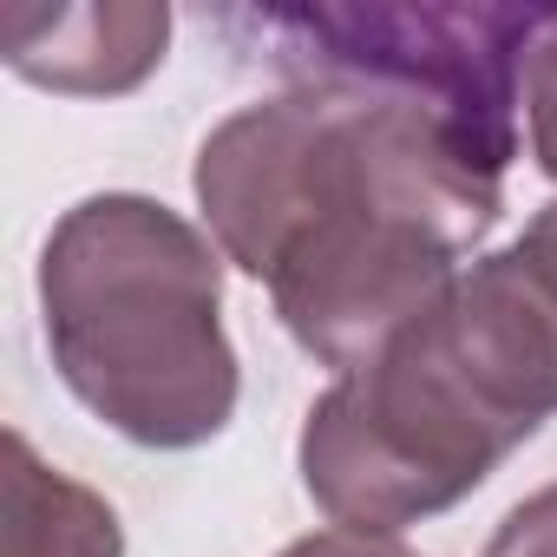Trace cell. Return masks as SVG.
Returning <instances> with one entry per match:
<instances>
[{
  "mask_svg": "<svg viewBox=\"0 0 557 557\" xmlns=\"http://www.w3.org/2000/svg\"><path fill=\"white\" fill-rule=\"evenodd\" d=\"M40 329L66 394L151 453L210 446L236 420L223 249L158 197H79L40 249Z\"/></svg>",
  "mask_w": 557,
  "mask_h": 557,
  "instance_id": "6da1fadb",
  "label": "cell"
},
{
  "mask_svg": "<svg viewBox=\"0 0 557 557\" xmlns=\"http://www.w3.org/2000/svg\"><path fill=\"white\" fill-rule=\"evenodd\" d=\"M190 190L223 262L256 283L329 223L413 216L472 256L505 210V177L446 119L355 86H289L230 112L197 145Z\"/></svg>",
  "mask_w": 557,
  "mask_h": 557,
  "instance_id": "7a4b0ae2",
  "label": "cell"
},
{
  "mask_svg": "<svg viewBox=\"0 0 557 557\" xmlns=\"http://www.w3.org/2000/svg\"><path fill=\"white\" fill-rule=\"evenodd\" d=\"M289 86H355L446 119L498 177L518 158L524 60L550 8H249Z\"/></svg>",
  "mask_w": 557,
  "mask_h": 557,
  "instance_id": "3957f363",
  "label": "cell"
},
{
  "mask_svg": "<svg viewBox=\"0 0 557 557\" xmlns=\"http://www.w3.org/2000/svg\"><path fill=\"white\" fill-rule=\"evenodd\" d=\"M171 47V8L158 0H79V8H21L0 14V53L27 86L66 99L138 92Z\"/></svg>",
  "mask_w": 557,
  "mask_h": 557,
  "instance_id": "277c9868",
  "label": "cell"
},
{
  "mask_svg": "<svg viewBox=\"0 0 557 557\" xmlns=\"http://www.w3.org/2000/svg\"><path fill=\"white\" fill-rule=\"evenodd\" d=\"M0 557H125L119 511L47 466L21 426H8V472H0Z\"/></svg>",
  "mask_w": 557,
  "mask_h": 557,
  "instance_id": "5b68a950",
  "label": "cell"
},
{
  "mask_svg": "<svg viewBox=\"0 0 557 557\" xmlns=\"http://www.w3.org/2000/svg\"><path fill=\"white\" fill-rule=\"evenodd\" d=\"M524 125H531V158L557 184V8L524 60Z\"/></svg>",
  "mask_w": 557,
  "mask_h": 557,
  "instance_id": "8992f818",
  "label": "cell"
},
{
  "mask_svg": "<svg viewBox=\"0 0 557 557\" xmlns=\"http://www.w3.org/2000/svg\"><path fill=\"white\" fill-rule=\"evenodd\" d=\"M485 557H557V485L518 498V505L498 518Z\"/></svg>",
  "mask_w": 557,
  "mask_h": 557,
  "instance_id": "52a82bcc",
  "label": "cell"
},
{
  "mask_svg": "<svg viewBox=\"0 0 557 557\" xmlns=\"http://www.w3.org/2000/svg\"><path fill=\"white\" fill-rule=\"evenodd\" d=\"M283 557H413L400 537H361V531H315V537H296Z\"/></svg>",
  "mask_w": 557,
  "mask_h": 557,
  "instance_id": "ba28073f",
  "label": "cell"
}]
</instances>
